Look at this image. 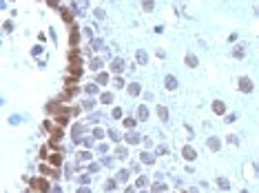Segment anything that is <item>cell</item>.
I'll use <instances>...</instances> for the list:
<instances>
[{
	"instance_id": "52",
	"label": "cell",
	"mask_w": 259,
	"mask_h": 193,
	"mask_svg": "<svg viewBox=\"0 0 259 193\" xmlns=\"http://www.w3.org/2000/svg\"><path fill=\"white\" fill-rule=\"evenodd\" d=\"M124 193H135V191H133V189H126V191H124Z\"/></svg>"
},
{
	"instance_id": "51",
	"label": "cell",
	"mask_w": 259,
	"mask_h": 193,
	"mask_svg": "<svg viewBox=\"0 0 259 193\" xmlns=\"http://www.w3.org/2000/svg\"><path fill=\"white\" fill-rule=\"evenodd\" d=\"M53 193H62V189H60V186H55V189H53Z\"/></svg>"
},
{
	"instance_id": "43",
	"label": "cell",
	"mask_w": 259,
	"mask_h": 193,
	"mask_svg": "<svg viewBox=\"0 0 259 193\" xmlns=\"http://www.w3.org/2000/svg\"><path fill=\"white\" fill-rule=\"evenodd\" d=\"M78 182H80V184H89V175H80V178H78Z\"/></svg>"
},
{
	"instance_id": "23",
	"label": "cell",
	"mask_w": 259,
	"mask_h": 193,
	"mask_svg": "<svg viewBox=\"0 0 259 193\" xmlns=\"http://www.w3.org/2000/svg\"><path fill=\"white\" fill-rule=\"evenodd\" d=\"M208 149L219 151V140H217V138H208Z\"/></svg>"
},
{
	"instance_id": "2",
	"label": "cell",
	"mask_w": 259,
	"mask_h": 193,
	"mask_svg": "<svg viewBox=\"0 0 259 193\" xmlns=\"http://www.w3.org/2000/svg\"><path fill=\"white\" fill-rule=\"evenodd\" d=\"M44 127H47L49 133H51V142L62 140V129H60V127H51V122H44Z\"/></svg>"
},
{
	"instance_id": "34",
	"label": "cell",
	"mask_w": 259,
	"mask_h": 193,
	"mask_svg": "<svg viewBox=\"0 0 259 193\" xmlns=\"http://www.w3.org/2000/svg\"><path fill=\"white\" fill-rule=\"evenodd\" d=\"M124 127H126V129H133V127H135V120H133V118H126V120H124Z\"/></svg>"
},
{
	"instance_id": "28",
	"label": "cell",
	"mask_w": 259,
	"mask_h": 193,
	"mask_svg": "<svg viewBox=\"0 0 259 193\" xmlns=\"http://www.w3.org/2000/svg\"><path fill=\"white\" fill-rule=\"evenodd\" d=\"M186 65H188V67H197V58H195L193 53H188V56H186Z\"/></svg>"
},
{
	"instance_id": "33",
	"label": "cell",
	"mask_w": 259,
	"mask_h": 193,
	"mask_svg": "<svg viewBox=\"0 0 259 193\" xmlns=\"http://www.w3.org/2000/svg\"><path fill=\"white\" fill-rule=\"evenodd\" d=\"M117 180H120V182H126L128 180V171H120L117 173Z\"/></svg>"
},
{
	"instance_id": "48",
	"label": "cell",
	"mask_w": 259,
	"mask_h": 193,
	"mask_svg": "<svg viewBox=\"0 0 259 193\" xmlns=\"http://www.w3.org/2000/svg\"><path fill=\"white\" fill-rule=\"evenodd\" d=\"M89 171H91V173H95V171H100V164H91V167H89Z\"/></svg>"
},
{
	"instance_id": "30",
	"label": "cell",
	"mask_w": 259,
	"mask_h": 193,
	"mask_svg": "<svg viewBox=\"0 0 259 193\" xmlns=\"http://www.w3.org/2000/svg\"><path fill=\"white\" fill-rule=\"evenodd\" d=\"M146 184H149V180H146L144 175H140V178H137V182H135V186H140V189H142V186H146Z\"/></svg>"
},
{
	"instance_id": "13",
	"label": "cell",
	"mask_w": 259,
	"mask_h": 193,
	"mask_svg": "<svg viewBox=\"0 0 259 193\" xmlns=\"http://www.w3.org/2000/svg\"><path fill=\"white\" fill-rule=\"evenodd\" d=\"M166 89H168V91H173V89H175L177 87V80H175V76H166Z\"/></svg>"
},
{
	"instance_id": "38",
	"label": "cell",
	"mask_w": 259,
	"mask_h": 193,
	"mask_svg": "<svg viewBox=\"0 0 259 193\" xmlns=\"http://www.w3.org/2000/svg\"><path fill=\"white\" fill-rule=\"evenodd\" d=\"M113 118H115V120H120V118H122V109H120V107H115V109H113Z\"/></svg>"
},
{
	"instance_id": "17",
	"label": "cell",
	"mask_w": 259,
	"mask_h": 193,
	"mask_svg": "<svg viewBox=\"0 0 259 193\" xmlns=\"http://www.w3.org/2000/svg\"><path fill=\"white\" fill-rule=\"evenodd\" d=\"M113 98H115L113 93H102V95H100V102H102V104H111Z\"/></svg>"
},
{
	"instance_id": "16",
	"label": "cell",
	"mask_w": 259,
	"mask_h": 193,
	"mask_svg": "<svg viewBox=\"0 0 259 193\" xmlns=\"http://www.w3.org/2000/svg\"><path fill=\"white\" fill-rule=\"evenodd\" d=\"M217 186H219L222 191H228V189H230V182H228L226 178H217Z\"/></svg>"
},
{
	"instance_id": "32",
	"label": "cell",
	"mask_w": 259,
	"mask_h": 193,
	"mask_svg": "<svg viewBox=\"0 0 259 193\" xmlns=\"http://www.w3.org/2000/svg\"><path fill=\"white\" fill-rule=\"evenodd\" d=\"M142 5H144V9H146V11H151V9L155 7V2H153V0H142Z\"/></svg>"
},
{
	"instance_id": "21",
	"label": "cell",
	"mask_w": 259,
	"mask_h": 193,
	"mask_svg": "<svg viewBox=\"0 0 259 193\" xmlns=\"http://www.w3.org/2000/svg\"><path fill=\"white\" fill-rule=\"evenodd\" d=\"M135 58H137V62H140V65H146V58H149V56H146V51H142V49H140L137 53H135Z\"/></svg>"
},
{
	"instance_id": "6",
	"label": "cell",
	"mask_w": 259,
	"mask_h": 193,
	"mask_svg": "<svg viewBox=\"0 0 259 193\" xmlns=\"http://www.w3.org/2000/svg\"><path fill=\"white\" fill-rule=\"evenodd\" d=\"M111 69H113L115 73H120L122 69H124V60H122V58H113V60H111Z\"/></svg>"
},
{
	"instance_id": "4",
	"label": "cell",
	"mask_w": 259,
	"mask_h": 193,
	"mask_svg": "<svg viewBox=\"0 0 259 193\" xmlns=\"http://www.w3.org/2000/svg\"><path fill=\"white\" fill-rule=\"evenodd\" d=\"M87 7H89V0H73V11L75 14H84Z\"/></svg>"
},
{
	"instance_id": "12",
	"label": "cell",
	"mask_w": 259,
	"mask_h": 193,
	"mask_svg": "<svg viewBox=\"0 0 259 193\" xmlns=\"http://www.w3.org/2000/svg\"><path fill=\"white\" fill-rule=\"evenodd\" d=\"M184 158H186V160H195L197 158V153H195L193 146H184Z\"/></svg>"
},
{
	"instance_id": "10",
	"label": "cell",
	"mask_w": 259,
	"mask_h": 193,
	"mask_svg": "<svg viewBox=\"0 0 259 193\" xmlns=\"http://www.w3.org/2000/svg\"><path fill=\"white\" fill-rule=\"evenodd\" d=\"M239 89L248 93V91H252V82L248 80V78H241V80H239Z\"/></svg>"
},
{
	"instance_id": "11",
	"label": "cell",
	"mask_w": 259,
	"mask_h": 193,
	"mask_svg": "<svg viewBox=\"0 0 259 193\" xmlns=\"http://www.w3.org/2000/svg\"><path fill=\"white\" fill-rule=\"evenodd\" d=\"M140 158H142L144 164H153L155 162V155H153V153H149V151H142V153H140Z\"/></svg>"
},
{
	"instance_id": "19",
	"label": "cell",
	"mask_w": 259,
	"mask_h": 193,
	"mask_svg": "<svg viewBox=\"0 0 259 193\" xmlns=\"http://www.w3.org/2000/svg\"><path fill=\"white\" fill-rule=\"evenodd\" d=\"M102 65H104V60H102V58H93V60H91V69H95V71L102 69Z\"/></svg>"
},
{
	"instance_id": "42",
	"label": "cell",
	"mask_w": 259,
	"mask_h": 193,
	"mask_svg": "<svg viewBox=\"0 0 259 193\" xmlns=\"http://www.w3.org/2000/svg\"><path fill=\"white\" fill-rule=\"evenodd\" d=\"M102 135H104V131H102V129H95V131H93V138H102Z\"/></svg>"
},
{
	"instance_id": "15",
	"label": "cell",
	"mask_w": 259,
	"mask_h": 193,
	"mask_svg": "<svg viewBox=\"0 0 259 193\" xmlns=\"http://www.w3.org/2000/svg\"><path fill=\"white\" fill-rule=\"evenodd\" d=\"M126 142H128V144H137V142H140V135L135 133V131L126 133Z\"/></svg>"
},
{
	"instance_id": "35",
	"label": "cell",
	"mask_w": 259,
	"mask_h": 193,
	"mask_svg": "<svg viewBox=\"0 0 259 193\" xmlns=\"http://www.w3.org/2000/svg\"><path fill=\"white\" fill-rule=\"evenodd\" d=\"M164 189H166V186H164V184H157V182L153 184V193H162V191H164Z\"/></svg>"
},
{
	"instance_id": "18",
	"label": "cell",
	"mask_w": 259,
	"mask_h": 193,
	"mask_svg": "<svg viewBox=\"0 0 259 193\" xmlns=\"http://www.w3.org/2000/svg\"><path fill=\"white\" fill-rule=\"evenodd\" d=\"M233 56H235V58H244V56H246V51H244V47H241V44H237V47H235L233 49Z\"/></svg>"
},
{
	"instance_id": "25",
	"label": "cell",
	"mask_w": 259,
	"mask_h": 193,
	"mask_svg": "<svg viewBox=\"0 0 259 193\" xmlns=\"http://www.w3.org/2000/svg\"><path fill=\"white\" fill-rule=\"evenodd\" d=\"M115 155L120 158V160H124V158L128 155V153H126V149H124V146H117V149H115Z\"/></svg>"
},
{
	"instance_id": "36",
	"label": "cell",
	"mask_w": 259,
	"mask_h": 193,
	"mask_svg": "<svg viewBox=\"0 0 259 193\" xmlns=\"http://www.w3.org/2000/svg\"><path fill=\"white\" fill-rule=\"evenodd\" d=\"M104 189H106V191H113V189H115V180H109V182L104 184Z\"/></svg>"
},
{
	"instance_id": "49",
	"label": "cell",
	"mask_w": 259,
	"mask_h": 193,
	"mask_svg": "<svg viewBox=\"0 0 259 193\" xmlns=\"http://www.w3.org/2000/svg\"><path fill=\"white\" fill-rule=\"evenodd\" d=\"M11 29H13V25H11V22L7 20V22H4V31H11Z\"/></svg>"
},
{
	"instance_id": "44",
	"label": "cell",
	"mask_w": 259,
	"mask_h": 193,
	"mask_svg": "<svg viewBox=\"0 0 259 193\" xmlns=\"http://www.w3.org/2000/svg\"><path fill=\"white\" fill-rule=\"evenodd\" d=\"M109 138L111 140H120V133H117V131H109Z\"/></svg>"
},
{
	"instance_id": "27",
	"label": "cell",
	"mask_w": 259,
	"mask_h": 193,
	"mask_svg": "<svg viewBox=\"0 0 259 193\" xmlns=\"http://www.w3.org/2000/svg\"><path fill=\"white\" fill-rule=\"evenodd\" d=\"M40 173L42 175H55V171H53V169H49L47 164H42V167H40Z\"/></svg>"
},
{
	"instance_id": "47",
	"label": "cell",
	"mask_w": 259,
	"mask_h": 193,
	"mask_svg": "<svg viewBox=\"0 0 259 193\" xmlns=\"http://www.w3.org/2000/svg\"><path fill=\"white\" fill-rule=\"evenodd\" d=\"M47 5H49V7H53V9H58V0H47Z\"/></svg>"
},
{
	"instance_id": "40",
	"label": "cell",
	"mask_w": 259,
	"mask_h": 193,
	"mask_svg": "<svg viewBox=\"0 0 259 193\" xmlns=\"http://www.w3.org/2000/svg\"><path fill=\"white\" fill-rule=\"evenodd\" d=\"M155 153H160V155H164V153H168L166 144H160V146H157V151H155Z\"/></svg>"
},
{
	"instance_id": "50",
	"label": "cell",
	"mask_w": 259,
	"mask_h": 193,
	"mask_svg": "<svg viewBox=\"0 0 259 193\" xmlns=\"http://www.w3.org/2000/svg\"><path fill=\"white\" fill-rule=\"evenodd\" d=\"M78 193H91V191H89V189H84V186H82V189H78Z\"/></svg>"
},
{
	"instance_id": "46",
	"label": "cell",
	"mask_w": 259,
	"mask_h": 193,
	"mask_svg": "<svg viewBox=\"0 0 259 193\" xmlns=\"http://www.w3.org/2000/svg\"><path fill=\"white\" fill-rule=\"evenodd\" d=\"M98 151H100V153H102V155H104V153L109 151V146H106V144H100V146H98Z\"/></svg>"
},
{
	"instance_id": "3",
	"label": "cell",
	"mask_w": 259,
	"mask_h": 193,
	"mask_svg": "<svg viewBox=\"0 0 259 193\" xmlns=\"http://www.w3.org/2000/svg\"><path fill=\"white\" fill-rule=\"evenodd\" d=\"M82 133H84V124L80 122V124H75V127L71 129V138H73V142H82Z\"/></svg>"
},
{
	"instance_id": "20",
	"label": "cell",
	"mask_w": 259,
	"mask_h": 193,
	"mask_svg": "<svg viewBox=\"0 0 259 193\" xmlns=\"http://www.w3.org/2000/svg\"><path fill=\"white\" fill-rule=\"evenodd\" d=\"M137 118H140V120H146V118H149V109H146L144 104L137 107Z\"/></svg>"
},
{
	"instance_id": "45",
	"label": "cell",
	"mask_w": 259,
	"mask_h": 193,
	"mask_svg": "<svg viewBox=\"0 0 259 193\" xmlns=\"http://www.w3.org/2000/svg\"><path fill=\"white\" fill-rule=\"evenodd\" d=\"M115 87L122 89V87H124V80H122V78H115Z\"/></svg>"
},
{
	"instance_id": "29",
	"label": "cell",
	"mask_w": 259,
	"mask_h": 193,
	"mask_svg": "<svg viewBox=\"0 0 259 193\" xmlns=\"http://www.w3.org/2000/svg\"><path fill=\"white\" fill-rule=\"evenodd\" d=\"M89 158H91V153H89V151H80V153H78V160H80V162L89 160Z\"/></svg>"
},
{
	"instance_id": "1",
	"label": "cell",
	"mask_w": 259,
	"mask_h": 193,
	"mask_svg": "<svg viewBox=\"0 0 259 193\" xmlns=\"http://www.w3.org/2000/svg\"><path fill=\"white\" fill-rule=\"evenodd\" d=\"M31 186H33L38 193H49V182H47V180H42V178L31 180Z\"/></svg>"
},
{
	"instance_id": "24",
	"label": "cell",
	"mask_w": 259,
	"mask_h": 193,
	"mask_svg": "<svg viewBox=\"0 0 259 193\" xmlns=\"http://www.w3.org/2000/svg\"><path fill=\"white\" fill-rule=\"evenodd\" d=\"M69 71L73 73V76H80L82 73V65H69Z\"/></svg>"
},
{
	"instance_id": "26",
	"label": "cell",
	"mask_w": 259,
	"mask_h": 193,
	"mask_svg": "<svg viewBox=\"0 0 259 193\" xmlns=\"http://www.w3.org/2000/svg\"><path fill=\"white\" fill-rule=\"evenodd\" d=\"M49 162L58 167V164H62V155H60V153H55V155H51V158H49Z\"/></svg>"
},
{
	"instance_id": "53",
	"label": "cell",
	"mask_w": 259,
	"mask_h": 193,
	"mask_svg": "<svg viewBox=\"0 0 259 193\" xmlns=\"http://www.w3.org/2000/svg\"><path fill=\"white\" fill-rule=\"evenodd\" d=\"M244 193H246V191H244Z\"/></svg>"
},
{
	"instance_id": "7",
	"label": "cell",
	"mask_w": 259,
	"mask_h": 193,
	"mask_svg": "<svg viewBox=\"0 0 259 193\" xmlns=\"http://www.w3.org/2000/svg\"><path fill=\"white\" fill-rule=\"evenodd\" d=\"M213 111H215L217 116H224V113H226V107H224V102H222V100H215V102H213Z\"/></svg>"
},
{
	"instance_id": "5",
	"label": "cell",
	"mask_w": 259,
	"mask_h": 193,
	"mask_svg": "<svg viewBox=\"0 0 259 193\" xmlns=\"http://www.w3.org/2000/svg\"><path fill=\"white\" fill-rule=\"evenodd\" d=\"M78 40H80V33H78V27L71 25V49L78 47Z\"/></svg>"
},
{
	"instance_id": "14",
	"label": "cell",
	"mask_w": 259,
	"mask_h": 193,
	"mask_svg": "<svg viewBox=\"0 0 259 193\" xmlns=\"http://www.w3.org/2000/svg\"><path fill=\"white\" fill-rule=\"evenodd\" d=\"M157 116H160L162 122H168V111H166V107H157Z\"/></svg>"
},
{
	"instance_id": "31",
	"label": "cell",
	"mask_w": 259,
	"mask_h": 193,
	"mask_svg": "<svg viewBox=\"0 0 259 193\" xmlns=\"http://www.w3.org/2000/svg\"><path fill=\"white\" fill-rule=\"evenodd\" d=\"M98 87H100V84H87L84 91H87V93H95V91H98Z\"/></svg>"
},
{
	"instance_id": "39",
	"label": "cell",
	"mask_w": 259,
	"mask_h": 193,
	"mask_svg": "<svg viewBox=\"0 0 259 193\" xmlns=\"http://www.w3.org/2000/svg\"><path fill=\"white\" fill-rule=\"evenodd\" d=\"M66 122H69V118H66V116H58V124H60V127H64Z\"/></svg>"
},
{
	"instance_id": "8",
	"label": "cell",
	"mask_w": 259,
	"mask_h": 193,
	"mask_svg": "<svg viewBox=\"0 0 259 193\" xmlns=\"http://www.w3.org/2000/svg\"><path fill=\"white\" fill-rule=\"evenodd\" d=\"M60 14H62V20H64L66 25L71 27V20H73V11H71V9H64V7H62V9H60Z\"/></svg>"
},
{
	"instance_id": "22",
	"label": "cell",
	"mask_w": 259,
	"mask_h": 193,
	"mask_svg": "<svg viewBox=\"0 0 259 193\" xmlns=\"http://www.w3.org/2000/svg\"><path fill=\"white\" fill-rule=\"evenodd\" d=\"M140 91H142V87H140V84H137V82H133V84H128V93H131V95H137Z\"/></svg>"
},
{
	"instance_id": "9",
	"label": "cell",
	"mask_w": 259,
	"mask_h": 193,
	"mask_svg": "<svg viewBox=\"0 0 259 193\" xmlns=\"http://www.w3.org/2000/svg\"><path fill=\"white\" fill-rule=\"evenodd\" d=\"M106 82H109V73H106V71H100V73H98V78H95V84L104 87Z\"/></svg>"
},
{
	"instance_id": "41",
	"label": "cell",
	"mask_w": 259,
	"mask_h": 193,
	"mask_svg": "<svg viewBox=\"0 0 259 193\" xmlns=\"http://www.w3.org/2000/svg\"><path fill=\"white\" fill-rule=\"evenodd\" d=\"M82 107H84V109H89V111H91V109H93V100H84V102H82Z\"/></svg>"
},
{
	"instance_id": "37",
	"label": "cell",
	"mask_w": 259,
	"mask_h": 193,
	"mask_svg": "<svg viewBox=\"0 0 259 193\" xmlns=\"http://www.w3.org/2000/svg\"><path fill=\"white\" fill-rule=\"evenodd\" d=\"M102 47H104V42L100 40V38H95L93 40V49H102Z\"/></svg>"
}]
</instances>
